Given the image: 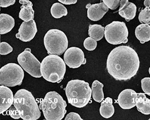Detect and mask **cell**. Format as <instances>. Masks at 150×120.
I'll list each match as a JSON object with an SVG mask.
<instances>
[{
  "instance_id": "cell-1",
  "label": "cell",
  "mask_w": 150,
  "mask_h": 120,
  "mask_svg": "<svg viewBox=\"0 0 150 120\" xmlns=\"http://www.w3.org/2000/svg\"><path fill=\"white\" fill-rule=\"evenodd\" d=\"M140 60L137 52L129 46H120L109 53L106 62L108 73L117 80H128L137 73Z\"/></svg>"
},
{
  "instance_id": "cell-2",
  "label": "cell",
  "mask_w": 150,
  "mask_h": 120,
  "mask_svg": "<svg viewBox=\"0 0 150 120\" xmlns=\"http://www.w3.org/2000/svg\"><path fill=\"white\" fill-rule=\"evenodd\" d=\"M13 104L24 120H36L41 116L40 107L32 93L25 90H18L14 95Z\"/></svg>"
},
{
  "instance_id": "cell-3",
  "label": "cell",
  "mask_w": 150,
  "mask_h": 120,
  "mask_svg": "<svg viewBox=\"0 0 150 120\" xmlns=\"http://www.w3.org/2000/svg\"><path fill=\"white\" fill-rule=\"evenodd\" d=\"M65 91L69 103L78 108L83 107L88 104L92 95L89 83L79 79L70 80Z\"/></svg>"
},
{
  "instance_id": "cell-4",
  "label": "cell",
  "mask_w": 150,
  "mask_h": 120,
  "mask_svg": "<svg viewBox=\"0 0 150 120\" xmlns=\"http://www.w3.org/2000/svg\"><path fill=\"white\" fill-rule=\"evenodd\" d=\"M67 103L56 91L48 92L42 99L39 107L47 120H61L66 114Z\"/></svg>"
},
{
  "instance_id": "cell-5",
  "label": "cell",
  "mask_w": 150,
  "mask_h": 120,
  "mask_svg": "<svg viewBox=\"0 0 150 120\" xmlns=\"http://www.w3.org/2000/svg\"><path fill=\"white\" fill-rule=\"evenodd\" d=\"M66 64L59 55L49 54L41 63L42 77L47 82L59 83L64 77L66 71Z\"/></svg>"
},
{
  "instance_id": "cell-6",
  "label": "cell",
  "mask_w": 150,
  "mask_h": 120,
  "mask_svg": "<svg viewBox=\"0 0 150 120\" xmlns=\"http://www.w3.org/2000/svg\"><path fill=\"white\" fill-rule=\"evenodd\" d=\"M68 44L66 34L58 29L49 30L44 37V45L49 54L61 55L67 49Z\"/></svg>"
},
{
  "instance_id": "cell-7",
  "label": "cell",
  "mask_w": 150,
  "mask_h": 120,
  "mask_svg": "<svg viewBox=\"0 0 150 120\" xmlns=\"http://www.w3.org/2000/svg\"><path fill=\"white\" fill-rule=\"evenodd\" d=\"M24 78L22 67L16 63H8L0 69V84L8 87L21 85Z\"/></svg>"
},
{
  "instance_id": "cell-8",
  "label": "cell",
  "mask_w": 150,
  "mask_h": 120,
  "mask_svg": "<svg viewBox=\"0 0 150 120\" xmlns=\"http://www.w3.org/2000/svg\"><path fill=\"white\" fill-rule=\"evenodd\" d=\"M129 31L124 22L113 21L105 28V37L111 44L126 43Z\"/></svg>"
},
{
  "instance_id": "cell-9",
  "label": "cell",
  "mask_w": 150,
  "mask_h": 120,
  "mask_svg": "<svg viewBox=\"0 0 150 120\" xmlns=\"http://www.w3.org/2000/svg\"><path fill=\"white\" fill-rule=\"evenodd\" d=\"M18 62L31 76L35 78H40L42 76L40 70L41 63L31 53L30 48H27L18 55Z\"/></svg>"
},
{
  "instance_id": "cell-10",
  "label": "cell",
  "mask_w": 150,
  "mask_h": 120,
  "mask_svg": "<svg viewBox=\"0 0 150 120\" xmlns=\"http://www.w3.org/2000/svg\"><path fill=\"white\" fill-rule=\"evenodd\" d=\"M65 63L71 68H77L85 64L86 59L82 50L77 47H71L67 49L64 55Z\"/></svg>"
},
{
  "instance_id": "cell-11",
  "label": "cell",
  "mask_w": 150,
  "mask_h": 120,
  "mask_svg": "<svg viewBox=\"0 0 150 120\" xmlns=\"http://www.w3.org/2000/svg\"><path fill=\"white\" fill-rule=\"evenodd\" d=\"M37 28L36 23L34 19L29 21H23L16 34V38L24 42H28L32 40L36 35Z\"/></svg>"
},
{
  "instance_id": "cell-12",
  "label": "cell",
  "mask_w": 150,
  "mask_h": 120,
  "mask_svg": "<svg viewBox=\"0 0 150 120\" xmlns=\"http://www.w3.org/2000/svg\"><path fill=\"white\" fill-rule=\"evenodd\" d=\"M137 93L132 89H126L120 92L117 102L123 109H130L136 106Z\"/></svg>"
},
{
  "instance_id": "cell-13",
  "label": "cell",
  "mask_w": 150,
  "mask_h": 120,
  "mask_svg": "<svg viewBox=\"0 0 150 120\" xmlns=\"http://www.w3.org/2000/svg\"><path fill=\"white\" fill-rule=\"evenodd\" d=\"M87 8V17L93 21H98L102 19L109 10V8L103 2L97 4H89Z\"/></svg>"
},
{
  "instance_id": "cell-14",
  "label": "cell",
  "mask_w": 150,
  "mask_h": 120,
  "mask_svg": "<svg viewBox=\"0 0 150 120\" xmlns=\"http://www.w3.org/2000/svg\"><path fill=\"white\" fill-rule=\"evenodd\" d=\"M0 114L7 111L14 102V95L12 91L7 86L0 87Z\"/></svg>"
},
{
  "instance_id": "cell-15",
  "label": "cell",
  "mask_w": 150,
  "mask_h": 120,
  "mask_svg": "<svg viewBox=\"0 0 150 120\" xmlns=\"http://www.w3.org/2000/svg\"><path fill=\"white\" fill-rule=\"evenodd\" d=\"M119 15L129 22L134 18L136 14V5L129 1V0H120Z\"/></svg>"
},
{
  "instance_id": "cell-16",
  "label": "cell",
  "mask_w": 150,
  "mask_h": 120,
  "mask_svg": "<svg viewBox=\"0 0 150 120\" xmlns=\"http://www.w3.org/2000/svg\"><path fill=\"white\" fill-rule=\"evenodd\" d=\"M22 4L19 11V18L23 21L29 22L34 18V10L33 8V3L30 0H19Z\"/></svg>"
},
{
  "instance_id": "cell-17",
  "label": "cell",
  "mask_w": 150,
  "mask_h": 120,
  "mask_svg": "<svg viewBox=\"0 0 150 120\" xmlns=\"http://www.w3.org/2000/svg\"><path fill=\"white\" fill-rule=\"evenodd\" d=\"M15 19L9 15L1 13L0 15V33L5 34L13 28L15 27Z\"/></svg>"
},
{
  "instance_id": "cell-18",
  "label": "cell",
  "mask_w": 150,
  "mask_h": 120,
  "mask_svg": "<svg viewBox=\"0 0 150 120\" xmlns=\"http://www.w3.org/2000/svg\"><path fill=\"white\" fill-rule=\"evenodd\" d=\"M136 106L137 110L144 115L150 114V100L144 93H137L136 99Z\"/></svg>"
},
{
  "instance_id": "cell-19",
  "label": "cell",
  "mask_w": 150,
  "mask_h": 120,
  "mask_svg": "<svg viewBox=\"0 0 150 120\" xmlns=\"http://www.w3.org/2000/svg\"><path fill=\"white\" fill-rule=\"evenodd\" d=\"M135 35L142 44L149 42L150 40V25L145 23L138 25L135 30Z\"/></svg>"
},
{
  "instance_id": "cell-20",
  "label": "cell",
  "mask_w": 150,
  "mask_h": 120,
  "mask_svg": "<svg viewBox=\"0 0 150 120\" xmlns=\"http://www.w3.org/2000/svg\"><path fill=\"white\" fill-rule=\"evenodd\" d=\"M115 112L113 102L110 97H107L101 102L100 114L105 118H109L114 115Z\"/></svg>"
},
{
  "instance_id": "cell-21",
  "label": "cell",
  "mask_w": 150,
  "mask_h": 120,
  "mask_svg": "<svg viewBox=\"0 0 150 120\" xmlns=\"http://www.w3.org/2000/svg\"><path fill=\"white\" fill-rule=\"evenodd\" d=\"M103 87V84L97 80H94L92 83L91 90L93 98L96 102L101 103L104 99Z\"/></svg>"
},
{
  "instance_id": "cell-22",
  "label": "cell",
  "mask_w": 150,
  "mask_h": 120,
  "mask_svg": "<svg viewBox=\"0 0 150 120\" xmlns=\"http://www.w3.org/2000/svg\"><path fill=\"white\" fill-rule=\"evenodd\" d=\"M88 35L90 37L95 39L97 42L103 39L105 35V28L98 24L90 25L88 28Z\"/></svg>"
},
{
  "instance_id": "cell-23",
  "label": "cell",
  "mask_w": 150,
  "mask_h": 120,
  "mask_svg": "<svg viewBox=\"0 0 150 120\" xmlns=\"http://www.w3.org/2000/svg\"><path fill=\"white\" fill-rule=\"evenodd\" d=\"M51 13L54 18L59 19L67 16L68 11L64 5L59 3H55L51 7Z\"/></svg>"
},
{
  "instance_id": "cell-24",
  "label": "cell",
  "mask_w": 150,
  "mask_h": 120,
  "mask_svg": "<svg viewBox=\"0 0 150 120\" xmlns=\"http://www.w3.org/2000/svg\"><path fill=\"white\" fill-rule=\"evenodd\" d=\"M139 20L142 23L150 24V8L149 7H145L143 9L139 15Z\"/></svg>"
},
{
  "instance_id": "cell-25",
  "label": "cell",
  "mask_w": 150,
  "mask_h": 120,
  "mask_svg": "<svg viewBox=\"0 0 150 120\" xmlns=\"http://www.w3.org/2000/svg\"><path fill=\"white\" fill-rule=\"evenodd\" d=\"M83 46L86 50L92 51L96 49L97 46V43L95 39L90 37L85 39L83 42Z\"/></svg>"
},
{
  "instance_id": "cell-26",
  "label": "cell",
  "mask_w": 150,
  "mask_h": 120,
  "mask_svg": "<svg viewBox=\"0 0 150 120\" xmlns=\"http://www.w3.org/2000/svg\"><path fill=\"white\" fill-rule=\"evenodd\" d=\"M12 51H13V47L7 42H3L0 44V54L1 55H7Z\"/></svg>"
},
{
  "instance_id": "cell-27",
  "label": "cell",
  "mask_w": 150,
  "mask_h": 120,
  "mask_svg": "<svg viewBox=\"0 0 150 120\" xmlns=\"http://www.w3.org/2000/svg\"><path fill=\"white\" fill-rule=\"evenodd\" d=\"M141 87L144 93L150 95V78H144L141 80Z\"/></svg>"
},
{
  "instance_id": "cell-28",
  "label": "cell",
  "mask_w": 150,
  "mask_h": 120,
  "mask_svg": "<svg viewBox=\"0 0 150 120\" xmlns=\"http://www.w3.org/2000/svg\"><path fill=\"white\" fill-rule=\"evenodd\" d=\"M105 4L110 10H115L119 6L120 0H102Z\"/></svg>"
},
{
  "instance_id": "cell-29",
  "label": "cell",
  "mask_w": 150,
  "mask_h": 120,
  "mask_svg": "<svg viewBox=\"0 0 150 120\" xmlns=\"http://www.w3.org/2000/svg\"><path fill=\"white\" fill-rule=\"evenodd\" d=\"M8 114L9 115L14 119H19L21 118L20 114L18 110L16 109V108L15 106L13 105H11V107L9 108V111H8Z\"/></svg>"
},
{
  "instance_id": "cell-30",
  "label": "cell",
  "mask_w": 150,
  "mask_h": 120,
  "mask_svg": "<svg viewBox=\"0 0 150 120\" xmlns=\"http://www.w3.org/2000/svg\"><path fill=\"white\" fill-rule=\"evenodd\" d=\"M16 2V0H0V6L4 8L13 5Z\"/></svg>"
},
{
  "instance_id": "cell-31",
  "label": "cell",
  "mask_w": 150,
  "mask_h": 120,
  "mask_svg": "<svg viewBox=\"0 0 150 120\" xmlns=\"http://www.w3.org/2000/svg\"><path fill=\"white\" fill-rule=\"evenodd\" d=\"M66 120L68 119H76V120H83L81 116L76 112H70L65 118Z\"/></svg>"
},
{
  "instance_id": "cell-32",
  "label": "cell",
  "mask_w": 150,
  "mask_h": 120,
  "mask_svg": "<svg viewBox=\"0 0 150 120\" xmlns=\"http://www.w3.org/2000/svg\"><path fill=\"white\" fill-rule=\"evenodd\" d=\"M58 1L62 4L66 5H71L76 4L78 1V0H58Z\"/></svg>"
},
{
  "instance_id": "cell-33",
  "label": "cell",
  "mask_w": 150,
  "mask_h": 120,
  "mask_svg": "<svg viewBox=\"0 0 150 120\" xmlns=\"http://www.w3.org/2000/svg\"><path fill=\"white\" fill-rule=\"evenodd\" d=\"M144 4L146 7H150V0H145Z\"/></svg>"
},
{
  "instance_id": "cell-34",
  "label": "cell",
  "mask_w": 150,
  "mask_h": 120,
  "mask_svg": "<svg viewBox=\"0 0 150 120\" xmlns=\"http://www.w3.org/2000/svg\"><path fill=\"white\" fill-rule=\"evenodd\" d=\"M149 75H150V67L149 68Z\"/></svg>"
},
{
  "instance_id": "cell-35",
  "label": "cell",
  "mask_w": 150,
  "mask_h": 120,
  "mask_svg": "<svg viewBox=\"0 0 150 120\" xmlns=\"http://www.w3.org/2000/svg\"><path fill=\"white\" fill-rule=\"evenodd\" d=\"M149 120H150V118H149Z\"/></svg>"
}]
</instances>
